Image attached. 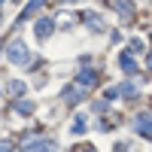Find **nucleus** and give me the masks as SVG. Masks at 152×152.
Returning a JSON list of instances; mask_svg holds the SVG:
<instances>
[{
	"label": "nucleus",
	"instance_id": "obj_1",
	"mask_svg": "<svg viewBox=\"0 0 152 152\" xmlns=\"http://www.w3.org/2000/svg\"><path fill=\"white\" fill-rule=\"evenodd\" d=\"M6 61H12V64H31V46H24L21 40L9 43L6 46Z\"/></svg>",
	"mask_w": 152,
	"mask_h": 152
},
{
	"label": "nucleus",
	"instance_id": "obj_2",
	"mask_svg": "<svg viewBox=\"0 0 152 152\" xmlns=\"http://www.w3.org/2000/svg\"><path fill=\"white\" fill-rule=\"evenodd\" d=\"M24 152H58V143L55 140H28Z\"/></svg>",
	"mask_w": 152,
	"mask_h": 152
},
{
	"label": "nucleus",
	"instance_id": "obj_3",
	"mask_svg": "<svg viewBox=\"0 0 152 152\" xmlns=\"http://www.w3.org/2000/svg\"><path fill=\"white\" fill-rule=\"evenodd\" d=\"M52 31H55V21H52V18H40V21H37V28H34L37 40H46V37L52 34Z\"/></svg>",
	"mask_w": 152,
	"mask_h": 152
},
{
	"label": "nucleus",
	"instance_id": "obj_4",
	"mask_svg": "<svg viewBox=\"0 0 152 152\" xmlns=\"http://www.w3.org/2000/svg\"><path fill=\"white\" fill-rule=\"evenodd\" d=\"M134 128L140 131L143 137H152V116H137L134 119Z\"/></svg>",
	"mask_w": 152,
	"mask_h": 152
},
{
	"label": "nucleus",
	"instance_id": "obj_5",
	"mask_svg": "<svg viewBox=\"0 0 152 152\" xmlns=\"http://www.w3.org/2000/svg\"><path fill=\"white\" fill-rule=\"evenodd\" d=\"M119 67H122L125 73H137V61H134L128 52H122V55H119Z\"/></svg>",
	"mask_w": 152,
	"mask_h": 152
},
{
	"label": "nucleus",
	"instance_id": "obj_6",
	"mask_svg": "<svg viewBox=\"0 0 152 152\" xmlns=\"http://www.w3.org/2000/svg\"><path fill=\"white\" fill-rule=\"evenodd\" d=\"M110 3H113V6H116L119 12H122V18H125V21H128V18H131V12H134V6L128 3V0H110Z\"/></svg>",
	"mask_w": 152,
	"mask_h": 152
},
{
	"label": "nucleus",
	"instance_id": "obj_7",
	"mask_svg": "<svg viewBox=\"0 0 152 152\" xmlns=\"http://www.w3.org/2000/svg\"><path fill=\"white\" fill-rule=\"evenodd\" d=\"M79 97H82V85H70V88H64V100H67V104H76Z\"/></svg>",
	"mask_w": 152,
	"mask_h": 152
},
{
	"label": "nucleus",
	"instance_id": "obj_8",
	"mask_svg": "<svg viewBox=\"0 0 152 152\" xmlns=\"http://www.w3.org/2000/svg\"><path fill=\"white\" fill-rule=\"evenodd\" d=\"M94 82H97V70H82V73H79V85H82V88L94 85Z\"/></svg>",
	"mask_w": 152,
	"mask_h": 152
},
{
	"label": "nucleus",
	"instance_id": "obj_9",
	"mask_svg": "<svg viewBox=\"0 0 152 152\" xmlns=\"http://www.w3.org/2000/svg\"><path fill=\"white\" fill-rule=\"evenodd\" d=\"M43 6H46V0H31V6H24V12H21V21H24V18H31L34 12H40Z\"/></svg>",
	"mask_w": 152,
	"mask_h": 152
},
{
	"label": "nucleus",
	"instance_id": "obj_10",
	"mask_svg": "<svg viewBox=\"0 0 152 152\" xmlns=\"http://www.w3.org/2000/svg\"><path fill=\"white\" fill-rule=\"evenodd\" d=\"M82 18L88 21V28H91V31H104V21H100V15H94V12H85Z\"/></svg>",
	"mask_w": 152,
	"mask_h": 152
},
{
	"label": "nucleus",
	"instance_id": "obj_11",
	"mask_svg": "<svg viewBox=\"0 0 152 152\" xmlns=\"http://www.w3.org/2000/svg\"><path fill=\"white\" fill-rule=\"evenodd\" d=\"M70 134H85V116H76V122L70 125Z\"/></svg>",
	"mask_w": 152,
	"mask_h": 152
},
{
	"label": "nucleus",
	"instance_id": "obj_12",
	"mask_svg": "<svg viewBox=\"0 0 152 152\" xmlns=\"http://www.w3.org/2000/svg\"><path fill=\"white\" fill-rule=\"evenodd\" d=\"M119 94H125V97H137V85H131V82L119 85Z\"/></svg>",
	"mask_w": 152,
	"mask_h": 152
},
{
	"label": "nucleus",
	"instance_id": "obj_13",
	"mask_svg": "<svg viewBox=\"0 0 152 152\" xmlns=\"http://www.w3.org/2000/svg\"><path fill=\"white\" fill-rule=\"evenodd\" d=\"M6 88H9L12 94H24V82H18V79H12V82H9Z\"/></svg>",
	"mask_w": 152,
	"mask_h": 152
},
{
	"label": "nucleus",
	"instance_id": "obj_14",
	"mask_svg": "<svg viewBox=\"0 0 152 152\" xmlns=\"http://www.w3.org/2000/svg\"><path fill=\"white\" fill-rule=\"evenodd\" d=\"M31 110H34V104H28V100H18V113H24V116H28Z\"/></svg>",
	"mask_w": 152,
	"mask_h": 152
},
{
	"label": "nucleus",
	"instance_id": "obj_15",
	"mask_svg": "<svg viewBox=\"0 0 152 152\" xmlns=\"http://www.w3.org/2000/svg\"><path fill=\"white\" fill-rule=\"evenodd\" d=\"M128 46H131V52H143V40H137V37H134Z\"/></svg>",
	"mask_w": 152,
	"mask_h": 152
},
{
	"label": "nucleus",
	"instance_id": "obj_16",
	"mask_svg": "<svg viewBox=\"0 0 152 152\" xmlns=\"http://www.w3.org/2000/svg\"><path fill=\"white\" fill-rule=\"evenodd\" d=\"M73 152H94V146H88V143H82V146H76Z\"/></svg>",
	"mask_w": 152,
	"mask_h": 152
},
{
	"label": "nucleus",
	"instance_id": "obj_17",
	"mask_svg": "<svg viewBox=\"0 0 152 152\" xmlns=\"http://www.w3.org/2000/svg\"><path fill=\"white\" fill-rule=\"evenodd\" d=\"M116 152H131V143H119V146H116Z\"/></svg>",
	"mask_w": 152,
	"mask_h": 152
},
{
	"label": "nucleus",
	"instance_id": "obj_18",
	"mask_svg": "<svg viewBox=\"0 0 152 152\" xmlns=\"http://www.w3.org/2000/svg\"><path fill=\"white\" fill-rule=\"evenodd\" d=\"M0 152H9V143L6 140H0Z\"/></svg>",
	"mask_w": 152,
	"mask_h": 152
},
{
	"label": "nucleus",
	"instance_id": "obj_19",
	"mask_svg": "<svg viewBox=\"0 0 152 152\" xmlns=\"http://www.w3.org/2000/svg\"><path fill=\"white\" fill-rule=\"evenodd\" d=\"M149 70H152V55H149Z\"/></svg>",
	"mask_w": 152,
	"mask_h": 152
},
{
	"label": "nucleus",
	"instance_id": "obj_20",
	"mask_svg": "<svg viewBox=\"0 0 152 152\" xmlns=\"http://www.w3.org/2000/svg\"><path fill=\"white\" fill-rule=\"evenodd\" d=\"M0 3H3V0H0Z\"/></svg>",
	"mask_w": 152,
	"mask_h": 152
},
{
	"label": "nucleus",
	"instance_id": "obj_21",
	"mask_svg": "<svg viewBox=\"0 0 152 152\" xmlns=\"http://www.w3.org/2000/svg\"><path fill=\"white\" fill-rule=\"evenodd\" d=\"M15 3H18V0H15Z\"/></svg>",
	"mask_w": 152,
	"mask_h": 152
}]
</instances>
